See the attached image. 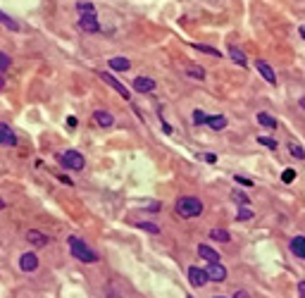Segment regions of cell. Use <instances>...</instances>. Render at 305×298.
Returning <instances> with one entry per match:
<instances>
[{"mask_svg": "<svg viewBox=\"0 0 305 298\" xmlns=\"http://www.w3.org/2000/svg\"><path fill=\"white\" fill-rule=\"evenodd\" d=\"M0 24H5L10 31H19V22H15L12 17H8L5 12H0Z\"/></svg>", "mask_w": 305, "mask_h": 298, "instance_id": "22", "label": "cell"}, {"mask_svg": "<svg viewBox=\"0 0 305 298\" xmlns=\"http://www.w3.org/2000/svg\"><path fill=\"white\" fill-rule=\"evenodd\" d=\"M198 255L203 260H208V262H219V253L215 251V248H210L208 243H200V246H198Z\"/></svg>", "mask_w": 305, "mask_h": 298, "instance_id": "16", "label": "cell"}, {"mask_svg": "<svg viewBox=\"0 0 305 298\" xmlns=\"http://www.w3.org/2000/svg\"><path fill=\"white\" fill-rule=\"evenodd\" d=\"M60 181H62V184H67V186H72V184H74V181H72L70 177H60Z\"/></svg>", "mask_w": 305, "mask_h": 298, "instance_id": "37", "label": "cell"}, {"mask_svg": "<svg viewBox=\"0 0 305 298\" xmlns=\"http://www.w3.org/2000/svg\"><path fill=\"white\" fill-rule=\"evenodd\" d=\"M67 243H70L72 258L81 260V262H95V260H98V253L91 251V248H88V246L81 241L79 236H70V239H67Z\"/></svg>", "mask_w": 305, "mask_h": 298, "instance_id": "2", "label": "cell"}, {"mask_svg": "<svg viewBox=\"0 0 305 298\" xmlns=\"http://www.w3.org/2000/svg\"><path fill=\"white\" fill-rule=\"evenodd\" d=\"M205 126H210L212 131H222L227 126V117L224 115H208L205 117Z\"/></svg>", "mask_w": 305, "mask_h": 298, "instance_id": "13", "label": "cell"}, {"mask_svg": "<svg viewBox=\"0 0 305 298\" xmlns=\"http://www.w3.org/2000/svg\"><path fill=\"white\" fill-rule=\"evenodd\" d=\"M289 150H291V155H293V157H298V160H305V148L300 146V143H293V141H291V143H289Z\"/></svg>", "mask_w": 305, "mask_h": 298, "instance_id": "24", "label": "cell"}, {"mask_svg": "<svg viewBox=\"0 0 305 298\" xmlns=\"http://www.w3.org/2000/svg\"><path fill=\"white\" fill-rule=\"evenodd\" d=\"M136 227L143 229V231H150V234H160V227L153 222H136Z\"/></svg>", "mask_w": 305, "mask_h": 298, "instance_id": "26", "label": "cell"}, {"mask_svg": "<svg viewBox=\"0 0 305 298\" xmlns=\"http://www.w3.org/2000/svg\"><path fill=\"white\" fill-rule=\"evenodd\" d=\"M298 31H300V36H303V41H305V24L300 26V29H298Z\"/></svg>", "mask_w": 305, "mask_h": 298, "instance_id": "40", "label": "cell"}, {"mask_svg": "<svg viewBox=\"0 0 305 298\" xmlns=\"http://www.w3.org/2000/svg\"><path fill=\"white\" fill-rule=\"evenodd\" d=\"M205 272H208V279H210V282L222 284L224 279H227V267H224V265H219V262H208V267H205Z\"/></svg>", "mask_w": 305, "mask_h": 298, "instance_id": "6", "label": "cell"}, {"mask_svg": "<svg viewBox=\"0 0 305 298\" xmlns=\"http://www.w3.org/2000/svg\"><path fill=\"white\" fill-rule=\"evenodd\" d=\"M188 282H191V286H196V289H203L210 279H208V272H205L203 267L193 265V267H188Z\"/></svg>", "mask_w": 305, "mask_h": 298, "instance_id": "5", "label": "cell"}, {"mask_svg": "<svg viewBox=\"0 0 305 298\" xmlns=\"http://www.w3.org/2000/svg\"><path fill=\"white\" fill-rule=\"evenodd\" d=\"M293 179H296V170H284V174H282V181H284V184H291Z\"/></svg>", "mask_w": 305, "mask_h": 298, "instance_id": "32", "label": "cell"}, {"mask_svg": "<svg viewBox=\"0 0 305 298\" xmlns=\"http://www.w3.org/2000/svg\"><path fill=\"white\" fill-rule=\"evenodd\" d=\"M289 248H291V253H293L296 258L305 260V236H293L291 243H289Z\"/></svg>", "mask_w": 305, "mask_h": 298, "instance_id": "12", "label": "cell"}, {"mask_svg": "<svg viewBox=\"0 0 305 298\" xmlns=\"http://www.w3.org/2000/svg\"><path fill=\"white\" fill-rule=\"evenodd\" d=\"M177 215H181L184 220H193V217H200L203 215V201L196 196H181L174 205Z\"/></svg>", "mask_w": 305, "mask_h": 298, "instance_id": "1", "label": "cell"}, {"mask_svg": "<svg viewBox=\"0 0 305 298\" xmlns=\"http://www.w3.org/2000/svg\"><path fill=\"white\" fill-rule=\"evenodd\" d=\"M298 293H300V296H305V282H298Z\"/></svg>", "mask_w": 305, "mask_h": 298, "instance_id": "36", "label": "cell"}, {"mask_svg": "<svg viewBox=\"0 0 305 298\" xmlns=\"http://www.w3.org/2000/svg\"><path fill=\"white\" fill-rule=\"evenodd\" d=\"M258 143H262L265 148H269V150H277V141L274 139H269V136H258Z\"/></svg>", "mask_w": 305, "mask_h": 298, "instance_id": "28", "label": "cell"}, {"mask_svg": "<svg viewBox=\"0 0 305 298\" xmlns=\"http://www.w3.org/2000/svg\"><path fill=\"white\" fill-rule=\"evenodd\" d=\"M77 12H79V17H84V15H95V8L91 5V3H77Z\"/></svg>", "mask_w": 305, "mask_h": 298, "instance_id": "25", "label": "cell"}, {"mask_svg": "<svg viewBox=\"0 0 305 298\" xmlns=\"http://www.w3.org/2000/svg\"><path fill=\"white\" fill-rule=\"evenodd\" d=\"M108 67L112 72H126L129 67H131V62L126 60V57H110L108 60Z\"/></svg>", "mask_w": 305, "mask_h": 298, "instance_id": "18", "label": "cell"}, {"mask_svg": "<svg viewBox=\"0 0 305 298\" xmlns=\"http://www.w3.org/2000/svg\"><path fill=\"white\" fill-rule=\"evenodd\" d=\"M298 105H300V108H303V110H305V95H303V98H300V101H298Z\"/></svg>", "mask_w": 305, "mask_h": 298, "instance_id": "39", "label": "cell"}, {"mask_svg": "<svg viewBox=\"0 0 305 298\" xmlns=\"http://www.w3.org/2000/svg\"><path fill=\"white\" fill-rule=\"evenodd\" d=\"M79 29L86 34H98L100 31V24H98L95 15H84V17H79Z\"/></svg>", "mask_w": 305, "mask_h": 298, "instance_id": "7", "label": "cell"}, {"mask_svg": "<svg viewBox=\"0 0 305 298\" xmlns=\"http://www.w3.org/2000/svg\"><path fill=\"white\" fill-rule=\"evenodd\" d=\"M248 296H251L248 291H236V293H234V298H248Z\"/></svg>", "mask_w": 305, "mask_h": 298, "instance_id": "35", "label": "cell"}, {"mask_svg": "<svg viewBox=\"0 0 305 298\" xmlns=\"http://www.w3.org/2000/svg\"><path fill=\"white\" fill-rule=\"evenodd\" d=\"M26 241L31 243V246H36V248H46L50 239H48L46 234L36 231V229H29V231H26Z\"/></svg>", "mask_w": 305, "mask_h": 298, "instance_id": "10", "label": "cell"}, {"mask_svg": "<svg viewBox=\"0 0 305 298\" xmlns=\"http://www.w3.org/2000/svg\"><path fill=\"white\" fill-rule=\"evenodd\" d=\"M196 50H200V53H208V55L212 57H222V53H219L217 48H210V46H203V43H198V46H193Z\"/></svg>", "mask_w": 305, "mask_h": 298, "instance_id": "27", "label": "cell"}, {"mask_svg": "<svg viewBox=\"0 0 305 298\" xmlns=\"http://www.w3.org/2000/svg\"><path fill=\"white\" fill-rule=\"evenodd\" d=\"M3 88H5V77L0 74V91H3Z\"/></svg>", "mask_w": 305, "mask_h": 298, "instance_id": "38", "label": "cell"}, {"mask_svg": "<svg viewBox=\"0 0 305 298\" xmlns=\"http://www.w3.org/2000/svg\"><path fill=\"white\" fill-rule=\"evenodd\" d=\"M93 122L98 126H103V129H108V126L115 124V117H112L110 112H105V110H95L93 112Z\"/></svg>", "mask_w": 305, "mask_h": 298, "instance_id": "15", "label": "cell"}, {"mask_svg": "<svg viewBox=\"0 0 305 298\" xmlns=\"http://www.w3.org/2000/svg\"><path fill=\"white\" fill-rule=\"evenodd\" d=\"M60 160H62V165L67 170H74V172H81L84 165H86V160H84V155L79 150H64L62 155H60Z\"/></svg>", "mask_w": 305, "mask_h": 298, "instance_id": "3", "label": "cell"}, {"mask_svg": "<svg viewBox=\"0 0 305 298\" xmlns=\"http://www.w3.org/2000/svg\"><path fill=\"white\" fill-rule=\"evenodd\" d=\"M186 77L198 79V81H203V79H205V70L200 67V64H191V67L186 70Z\"/></svg>", "mask_w": 305, "mask_h": 298, "instance_id": "21", "label": "cell"}, {"mask_svg": "<svg viewBox=\"0 0 305 298\" xmlns=\"http://www.w3.org/2000/svg\"><path fill=\"white\" fill-rule=\"evenodd\" d=\"M210 239L219 243H229L231 241V234H229L227 229H210Z\"/></svg>", "mask_w": 305, "mask_h": 298, "instance_id": "20", "label": "cell"}, {"mask_svg": "<svg viewBox=\"0 0 305 298\" xmlns=\"http://www.w3.org/2000/svg\"><path fill=\"white\" fill-rule=\"evenodd\" d=\"M98 77H100L103 81H105V84H108V86H112V88H115V91H117V93L122 95V98H124V101H129V98H131V93H129V88H126L124 84H122V81H117V79L112 77V74H110V72H100V74H98Z\"/></svg>", "mask_w": 305, "mask_h": 298, "instance_id": "4", "label": "cell"}, {"mask_svg": "<svg viewBox=\"0 0 305 298\" xmlns=\"http://www.w3.org/2000/svg\"><path fill=\"white\" fill-rule=\"evenodd\" d=\"M255 67H258V72L262 74V79H265L269 86H277V74H274V70L265 62V60H258V62H255Z\"/></svg>", "mask_w": 305, "mask_h": 298, "instance_id": "9", "label": "cell"}, {"mask_svg": "<svg viewBox=\"0 0 305 298\" xmlns=\"http://www.w3.org/2000/svg\"><path fill=\"white\" fill-rule=\"evenodd\" d=\"M229 60L236 62L239 67H248V57L243 55V50L241 48H236V46H229Z\"/></svg>", "mask_w": 305, "mask_h": 298, "instance_id": "17", "label": "cell"}, {"mask_svg": "<svg viewBox=\"0 0 305 298\" xmlns=\"http://www.w3.org/2000/svg\"><path fill=\"white\" fill-rule=\"evenodd\" d=\"M205 117H208V115H205L203 110H193V124L203 126V124H205Z\"/></svg>", "mask_w": 305, "mask_h": 298, "instance_id": "30", "label": "cell"}, {"mask_svg": "<svg viewBox=\"0 0 305 298\" xmlns=\"http://www.w3.org/2000/svg\"><path fill=\"white\" fill-rule=\"evenodd\" d=\"M0 146H17V136L12 134L8 124L0 122Z\"/></svg>", "mask_w": 305, "mask_h": 298, "instance_id": "14", "label": "cell"}, {"mask_svg": "<svg viewBox=\"0 0 305 298\" xmlns=\"http://www.w3.org/2000/svg\"><path fill=\"white\" fill-rule=\"evenodd\" d=\"M19 267H22L24 272H33L39 267V255L36 253H24L22 258H19Z\"/></svg>", "mask_w": 305, "mask_h": 298, "instance_id": "11", "label": "cell"}, {"mask_svg": "<svg viewBox=\"0 0 305 298\" xmlns=\"http://www.w3.org/2000/svg\"><path fill=\"white\" fill-rule=\"evenodd\" d=\"M203 160L205 162H210V165H215V162H217V155H215V153H205Z\"/></svg>", "mask_w": 305, "mask_h": 298, "instance_id": "34", "label": "cell"}, {"mask_svg": "<svg viewBox=\"0 0 305 298\" xmlns=\"http://www.w3.org/2000/svg\"><path fill=\"white\" fill-rule=\"evenodd\" d=\"M10 55H5V53H0V74H5V72L10 70Z\"/></svg>", "mask_w": 305, "mask_h": 298, "instance_id": "29", "label": "cell"}, {"mask_svg": "<svg viewBox=\"0 0 305 298\" xmlns=\"http://www.w3.org/2000/svg\"><path fill=\"white\" fill-rule=\"evenodd\" d=\"M231 196L236 198V203H239V205H248V203H251V201H248V196H246V193H241V191H231Z\"/></svg>", "mask_w": 305, "mask_h": 298, "instance_id": "31", "label": "cell"}, {"mask_svg": "<svg viewBox=\"0 0 305 298\" xmlns=\"http://www.w3.org/2000/svg\"><path fill=\"white\" fill-rule=\"evenodd\" d=\"M0 210H5V201L3 198H0Z\"/></svg>", "mask_w": 305, "mask_h": 298, "instance_id": "41", "label": "cell"}, {"mask_svg": "<svg viewBox=\"0 0 305 298\" xmlns=\"http://www.w3.org/2000/svg\"><path fill=\"white\" fill-rule=\"evenodd\" d=\"M236 220H239V222L253 220V210L248 208V205H241V208H239V212H236Z\"/></svg>", "mask_w": 305, "mask_h": 298, "instance_id": "23", "label": "cell"}, {"mask_svg": "<svg viewBox=\"0 0 305 298\" xmlns=\"http://www.w3.org/2000/svg\"><path fill=\"white\" fill-rule=\"evenodd\" d=\"M234 181H239L241 186H248V188L253 186V179H246V177H241V174H239V177H234Z\"/></svg>", "mask_w": 305, "mask_h": 298, "instance_id": "33", "label": "cell"}, {"mask_svg": "<svg viewBox=\"0 0 305 298\" xmlns=\"http://www.w3.org/2000/svg\"><path fill=\"white\" fill-rule=\"evenodd\" d=\"M131 86L136 93H153V91H155V81L148 77H136Z\"/></svg>", "mask_w": 305, "mask_h": 298, "instance_id": "8", "label": "cell"}, {"mask_svg": "<svg viewBox=\"0 0 305 298\" xmlns=\"http://www.w3.org/2000/svg\"><path fill=\"white\" fill-rule=\"evenodd\" d=\"M258 124L265 126V129H277V126H279V122H277L272 115H267V112H258Z\"/></svg>", "mask_w": 305, "mask_h": 298, "instance_id": "19", "label": "cell"}]
</instances>
